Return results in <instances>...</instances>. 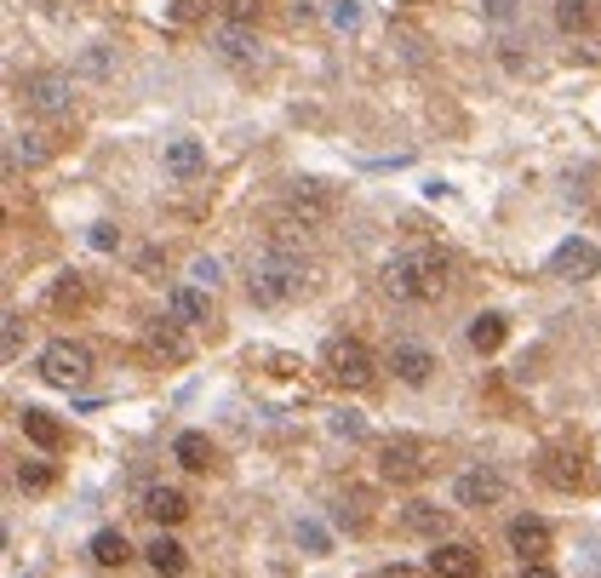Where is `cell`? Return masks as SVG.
Masks as SVG:
<instances>
[{"mask_svg":"<svg viewBox=\"0 0 601 578\" xmlns=\"http://www.w3.org/2000/svg\"><path fill=\"white\" fill-rule=\"evenodd\" d=\"M304 292H310V264L292 253V241H269L253 258V269H246V298L264 310H281Z\"/></svg>","mask_w":601,"mask_h":578,"instance_id":"cell-1","label":"cell"},{"mask_svg":"<svg viewBox=\"0 0 601 578\" xmlns=\"http://www.w3.org/2000/svg\"><path fill=\"white\" fill-rule=\"evenodd\" d=\"M384 292L401 298V304H436L447 292V253L436 246H407L384 264Z\"/></svg>","mask_w":601,"mask_h":578,"instance_id":"cell-2","label":"cell"},{"mask_svg":"<svg viewBox=\"0 0 601 578\" xmlns=\"http://www.w3.org/2000/svg\"><path fill=\"white\" fill-rule=\"evenodd\" d=\"M321 361H327V379L338 390H372V379H379V361H372V349L361 338H333Z\"/></svg>","mask_w":601,"mask_h":578,"instance_id":"cell-3","label":"cell"},{"mask_svg":"<svg viewBox=\"0 0 601 578\" xmlns=\"http://www.w3.org/2000/svg\"><path fill=\"white\" fill-rule=\"evenodd\" d=\"M92 372V356H86V344H74V338H53L41 349V379L53 384V390H69V384H81Z\"/></svg>","mask_w":601,"mask_h":578,"instance_id":"cell-4","label":"cell"},{"mask_svg":"<svg viewBox=\"0 0 601 578\" xmlns=\"http://www.w3.org/2000/svg\"><path fill=\"white\" fill-rule=\"evenodd\" d=\"M379 475L390 487H413V482L430 475V452H424L418 441H407V436H395V441L379 447Z\"/></svg>","mask_w":601,"mask_h":578,"instance_id":"cell-5","label":"cell"},{"mask_svg":"<svg viewBox=\"0 0 601 578\" xmlns=\"http://www.w3.org/2000/svg\"><path fill=\"white\" fill-rule=\"evenodd\" d=\"M281 207L304 223V230H321V223L333 218V189L321 184V178H292L287 195H281Z\"/></svg>","mask_w":601,"mask_h":578,"instance_id":"cell-6","label":"cell"},{"mask_svg":"<svg viewBox=\"0 0 601 578\" xmlns=\"http://www.w3.org/2000/svg\"><path fill=\"white\" fill-rule=\"evenodd\" d=\"M498 498H505V475L487 470V464L464 470L453 482V505H464V510H487V505H498Z\"/></svg>","mask_w":601,"mask_h":578,"instance_id":"cell-7","label":"cell"},{"mask_svg":"<svg viewBox=\"0 0 601 578\" xmlns=\"http://www.w3.org/2000/svg\"><path fill=\"white\" fill-rule=\"evenodd\" d=\"M505 539H510V550L521 556V567H528V562H544V556H550V521H544V516H516Z\"/></svg>","mask_w":601,"mask_h":578,"instance_id":"cell-8","label":"cell"},{"mask_svg":"<svg viewBox=\"0 0 601 578\" xmlns=\"http://www.w3.org/2000/svg\"><path fill=\"white\" fill-rule=\"evenodd\" d=\"M143 349L155 361H166V367H178V361H189V338H184V326L178 321H149V333H143Z\"/></svg>","mask_w":601,"mask_h":578,"instance_id":"cell-9","label":"cell"},{"mask_svg":"<svg viewBox=\"0 0 601 578\" xmlns=\"http://www.w3.org/2000/svg\"><path fill=\"white\" fill-rule=\"evenodd\" d=\"M539 475L556 493H579L585 487V459H579V452H567V447H550L544 459H539Z\"/></svg>","mask_w":601,"mask_h":578,"instance_id":"cell-10","label":"cell"},{"mask_svg":"<svg viewBox=\"0 0 601 578\" xmlns=\"http://www.w3.org/2000/svg\"><path fill=\"white\" fill-rule=\"evenodd\" d=\"M23 97H30V109H41V115H69V104H74L63 74H35V81L23 86Z\"/></svg>","mask_w":601,"mask_h":578,"instance_id":"cell-11","label":"cell"},{"mask_svg":"<svg viewBox=\"0 0 601 578\" xmlns=\"http://www.w3.org/2000/svg\"><path fill=\"white\" fill-rule=\"evenodd\" d=\"M550 269L567 275V281H590V275L601 269V253H596L590 241H562V246H556V258H550Z\"/></svg>","mask_w":601,"mask_h":578,"instance_id":"cell-12","label":"cell"},{"mask_svg":"<svg viewBox=\"0 0 601 578\" xmlns=\"http://www.w3.org/2000/svg\"><path fill=\"white\" fill-rule=\"evenodd\" d=\"M430 573L436 578H475V573H482V550H470V544H436L430 550Z\"/></svg>","mask_w":601,"mask_h":578,"instance_id":"cell-13","label":"cell"},{"mask_svg":"<svg viewBox=\"0 0 601 578\" xmlns=\"http://www.w3.org/2000/svg\"><path fill=\"white\" fill-rule=\"evenodd\" d=\"M390 372L401 384H430V372H436V356L424 344H395L390 349Z\"/></svg>","mask_w":601,"mask_h":578,"instance_id":"cell-14","label":"cell"},{"mask_svg":"<svg viewBox=\"0 0 601 578\" xmlns=\"http://www.w3.org/2000/svg\"><path fill=\"white\" fill-rule=\"evenodd\" d=\"M143 562L155 567L161 578H184V573H189V550H184L178 539H166V533H155V539L143 544Z\"/></svg>","mask_w":601,"mask_h":578,"instance_id":"cell-15","label":"cell"},{"mask_svg":"<svg viewBox=\"0 0 601 578\" xmlns=\"http://www.w3.org/2000/svg\"><path fill=\"white\" fill-rule=\"evenodd\" d=\"M138 510H143L149 521H161V527H178V521L189 516V498H184L178 487H149Z\"/></svg>","mask_w":601,"mask_h":578,"instance_id":"cell-16","label":"cell"},{"mask_svg":"<svg viewBox=\"0 0 601 578\" xmlns=\"http://www.w3.org/2000/svg\"><path fill=\"white\" fill-rule=\"evenodd\" d=\"M18 424H23V436H30L41 452H58V447H63V424H58L53 413H41V407H23V413H18Z\"/></svg>","mask_w":601,"mask_h":578,"instance_id":"cell-17","label":"cell"},{"mask_svg":"<svg viewBox=\"0 0 601 578\" xmlns=\"http://www.w3.org/2000/svg\"><path fill=\"white\" fill-rule=\"evenodd\" d=\"M166 315L178 321V326H200V321L212 315L207 310V292H200V287H172L166 292Z\"/></svg>","mask_w":601,"mask_h":578,"instance_id":"cell-18","label":"cell"},{"mask_svg":"<svg viewBox=\"0 0 601 578\" xmlns=\"http://www.w3.org/2000/svg\"><path fill=\"white\" fill-rule=\"evenodd\" d=\"M212 46H218V58H223V63H235V69L258 63V41L246 35L241 23H230V30H218V41H212Z\"/></svg>","mask_w":601,"mask_h":578,"instance_id":"cell-19","label":"cell"},{"mask_svg":"<svg viewBox=\"0 0 601 578\" xmlns=\"http://www.w3.org/2000/svg\"><path fill=\"white\" fill-rule=\"evenodd\" d=\"M200 166H207V143H200V138H172V143H166V172L195 178Z\"/></svg>","mask_w":601,"mask_h":578,"instance_id":"cell-20","label":"cell"},{"mask_svg":"<svg viewBox=\"0 0 601 578\" xmlns=\"http://www.w3.org/2000/svg\"><path fill=\"white\" fill-rule=\"evenodd\" d=\"M92 567H120L132 556V544H127V533H120V527H104V533H92Z\"/></svg>","mask_w":601,"mask_h":578,"instance_id":"cell-21","label":"cell"},{"mask_svg":"<svg viewBox=\"0 0 601 578\" xmlns=\"http://www.w3.org/2000/svg\"><path fill=\"white\" fill-rule=\"evenodd\" d=\"M401 527L418 533V539H441L447 533V510L441 505H407V510H401Z\"/></svg>","mask_w":601,"mask_h":578,"instance_id":"cell-22","label":"cell"},{"mask_svg":"<svg viewBox=\"0 0 601 578\" xmlns=\"http://www.w3.org/2000/svg\"><path fill=\"white\" fill-rule=\"evenodd\" d=\"M505 333H510V326H505V315H498V310H482V315L470 321V349H482V356H493V349L505 344Z\"/></svg>","mask_w":601,"mask_h":578,"instance_id":"cell-23","label":"cell"},{"mask_svg":"<svg viewBox=\"0 0 601 578\" xmlns=\"http://www.w3.org/2000/svg\"><path fill=\"white\" fill-rule=\"evenodd\" d=\"M172 459H178L184 470H212V441L200 430H184L178 441H172Z\"/></svg>","mask_w":601,"mask_h":578,"instance_id":"cell-24","label":"cell"},{"mask_svg":"<svg viewBox=\"0 0 601 578\" xmlns=\"http://www.w3.org/2000/svg\"><path fill=\"white\" fill-rule=\"evenodd\" d=\"M46 161V143H35V132H12V143H7V166L18 172V166H41Z\"/></svg>","mask_w":601,"mask_h":578,"instance_id":"cell-25","label":"cell"},{"mask_svg":"<svg viewBox=\"0 0 601 578\" xmlns=\"http://www.w3.org/2000/svg\"><path fill=\"white\" fill-rule=\"evenodd\" d=\"M53 482H58V470L46 464V459H23V464H18V487H23V493H46Z\"/></svg>","mask_w":601,"mask_h":578,"instance_id":"cell-26","label":"cell"},{"mask_svg":"<svg viewBox=\"0 0 601 578\" xmlns=\"http://www.w3.org/2000/svg\"><path fill=\"white\" fill-rule=\"evenodd\" d=\"M23 333H30V326H23V315H18V310H7V315H0V356H7V361H18Z\"/></svg>","mask_w":601,"mask_h":578,"instance_id":"cell-27","label":"cell"},{"mask_svg":"<svg viewBox=\"0 0 601 578\" xmlns=\"http://www.w3.org/2000/svg\"><path fill=\"white\" fill-rule=\"evenodd\" d=\"M556 23H562L567 35H579L585 23H590V0H562V7H556Z\"/></svg>","mask_w":601,"mask_h":578,"instance_id":"cell-28","label":"cell"},{"mask_svg":"<svg viewBox=\"0 0 601 578\" xmlns=\"http://www.w3.org/2000/svg\"><path fill=\"white\" fill-rule=\"evenodd\" d=\"M327 430L344 436V441H356V436H367V424H361L356 413H333V418H327Z\"/></svg>","mask_w":601,"mask_h":578,"instance_id":"cell-29","label":"cell"},{"mask_svg":"<svg viewBox=\"0 0 601 578\" xmlns=\"http://www.w3.org/2000/svg\"><path fill=\"white\" fill-rule=\"evenodd\" d=\"M298 544H304L310 556H327V533H321L315 521H298Z\"/></svg>","mask_w":601,"mask_h":578,"instance_id":"cell-30","label":"cell"},{"mask_svg":"<svg viewBox=\"0 0 601 578\" xmlns=\"http://www.w3.org/2000/svg\"><path fill=\"white\" fill-rule=\"evenodd\" d=\"M200 12H207V0H166V18L172 23H195Z\"/></svg>","mask_w":601,"mask_h":578,"instance_id":"cell-31","label":"cell"},{"mask_svg":"<svg viewBox=\"0 0 601 578\" xmlns=\"http://www.w3.org/2000/svg\"><path fill=\"white\" fill-rule=\"evenodd\" d=\"M327 18L338 23V30H356V23H361V7H356V0H333Z\"/></svg>","mask_w":601,"mask_h":578,"instance_id":"cell-32","label":"cell"},{"mask_svg":"<svg viewBox=\"0 0 601 578\" xmlns=\"http://www.w3.org/2000/svg\"><path fill=\"white\" fill-rule=\"evenodd\" d=\"M516 12H521V0H482V18L487 23H510Z\"/></svg>","mask_w":601,"mask_h":578,"instance_id":"cell-33","label":"cell"},{"mask_svg":"<svg viewBox=\"0 0 601 578\" xmlns=\"http://www.w3.org/2000/svg\"><path fill=\"white\" fill-rule=\"evenodd\" d=\"M86 241L97 246V253H115V246H120V230H115V223H92Z\"/></svg>","mask_w":601,"mask_h":578,"instance_id":"cell-34","label":"cell"},{"mask_svg":"<svg viewBox=\"0 0 601 578\" xmlns=\"http://www.w3.org/2000/svg\"><path fill=\"white\" fill-rule=\"evenodd\" d=\"M81 298H86V287L74 281V275H63V281L53 287V304H81Z\"/></svg>","mask_w":601,"mask_h":578,"instance_id":"cell-35","label":"cell"},{"mask_svg":"<svg viewBox=\"0 0 601 578\" xmlns=\"http://www.w3.org/2000/svg\"><path fill=\"white\" fill-rule=\"evenodd\" d=\"M223 12H230V23H246L258 18V0H223Z\"/></svg>","mask_w":601,"mask_h":578,"instance_id":"cell-36","label":"cell"},{"mask_svg":"<svg viewBox=\"0 0 601 578\" xmlns=\"http://www.w3.org/2000/svg\"><path fill=\"white\" fill-rule=\"evenodd\" d=\"M189 275H195L200 287H218V258H195V269H189Z\"/></svg>","mask_w":601,"mask_h":578,"instance_id":"cell-37","label":"cell"},{"mask_svg":"<svg viewBox=\"0 0 601 578\" xmlns=\"http://www.w3.org/2000/svg\"><path fill=\"white\" fill-rule=\"evenodd\" d=\"M338 521H349V527H361V521H367V516H361V498H356V493H349L344 505H338Z\"/></svg>","mask_w":601,"mask_h":578,"instance_id":"cell-38","label":"cell"},{"mask_svg":"<svg viewBox=\"0 0 601 578\" xmlns=\"http://www.w3.org/2000/svg\"><path fill=\"white\" fill-rule=\"evenodd\" d=\"M521 578H556V573H550L544 562H528V567H521Z\"/></svg>","mask_w":601,"mask_h":578,"instance_id":"cell-39","label":"cell"},{"mask_svg":"<svg viewBox=\"0 0 601 578\" xmlns=\"http://www.w3.org/2000/svg\"><path fill=\"white\" fill-rule=\"evenodd\" d=\"M384 578H424L418 567H384Z\"/></svg>","mask_w":601,"mask_h":578,"instance_id":"cell-40","label":"cell"},{"mask_svg":"<svg viewBox=\"0 0 601 578\" xmlns=\"http://www.w3.org/2000/svg\"><path fill=\"white\" fill-rule=\"evenodd\" d=\"M401 7H413V0H401Z\"/></svg>","mask_w":601,"mask_h":578,"instance_id":"cell-41","label":"cell"}]
</instances>
